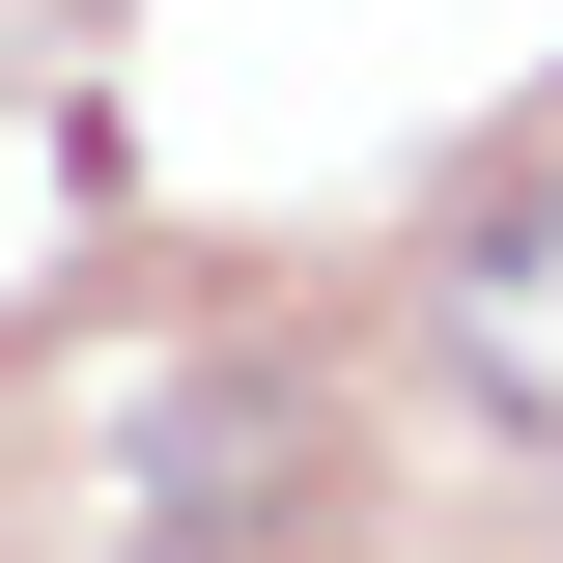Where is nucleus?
<instances>
[{"mask_svg": "<svg viewBox=\"0 0 563 563\" xmlns=\"http://www.w3.org/2000/svg\"><path fill=\"white\" fill-rule=\"evenodd\" d=\"M451 366H479L507 422H563V198H507L479 254H451Z\"/></svg>", "mask_w": 563, "mask_h": 563, "instance_id": "f257e3e1", "label": "nucleus"}]
</instances>
